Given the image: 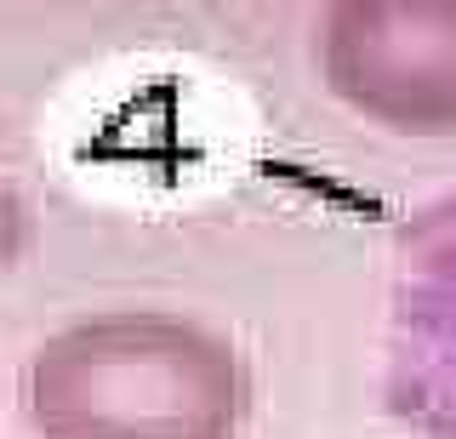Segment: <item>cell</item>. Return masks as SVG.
I'll return each instance as SVG.
<instances>
[{"label": "cell", "instance_id": "3", "mask_svg": "<svg viewBox=\"0 0 456 439\" xmlns=\"http://www.w3.org/2000/svg\"><path fill=\"white\" fill-rule=\"evenodd\" d=\"M388 394L428 439H456V194L399 240Z\"/></svg>", "mask_w": 456, "mask_h": 439}, {"label": "cell", "instance_id": "2", "mask_svg": "<svg viewBox=\"0 0 456 439\" xmlns=\"http://www.w3.org/2000/svg\"><path fill=\"white\" fill-rule=\"evenodd\" d=\"M320 75L388 132H456V0H342L320 18Z\"/></svg>", "mask_w": 456, "mask_h": 439}, {"label": "cell", "instance_id": "4", "mask_svg": "<svg viewBox=\"0 0 456 439\" xmlns=\"http://www.w3.org/2000/svg\"><path fill=\"white\" fill-rule=\"evenodd\" d=\"M23 246H28V206H23V194L0 177V280L18 268Z\"/></svg>", "mask_w": 456, "mask_h": 439}, {"label": "cell", "instance_id": "1", "mask_svg": "<svg viewBox=\"0 0 456 439\" xmlns=\"http://www.w3.org/2000/svg\"><path fill=\"white\" fill-rule=\"evenodd\" d=\"M23 417L40 439H240L251 365L183 314L114 308L28 354Z\"/></svg>", "mask_w": 456, "mask_h": 439}]
</instances>
